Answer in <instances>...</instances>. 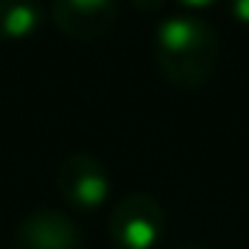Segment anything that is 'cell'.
Wrapping results in <instances>:
<instances>
[{
    "instance_id": "cell-2",
    "label": "cell",
    "mask_w": 249,
    "mask_h": 249,
    "mask_svg": "<svg viewBox=\"0 0 249 249\" xmlns=\"http://www.w3.org/2000/svg\"><path fill=\"white\" fill-rule=\"evenodd\" d=\"M165 212L148 191H130L110 212V238L119 249H151L162 235Z\"/></svg>"
},
{
    "instance_id": "cell-9",
    "label": "cell",
    "mask_w": 249,
    "mask_h": 249,
    "mask_svg": "<svg viewBox=\"0 0 249 249\" xmlns=\"http://www.w3.org/2000/svg\"><path fill=\"white\" fill-rule=\"evenodd\" d=\"M183 6H188V9H206V6H212L214 0H180Z\"/></svg>"
},
{
    "instance_id": "cell-7",
    "label": "cell",
    "mask_w": 249,
    "mask_h": 249,
    "mask_svg": "<svg viewBox=\"0 0 249 249\" xmlns=\"http://www.w3.org/2000/svg\"><path fill=\"white\" fill-rule=\"evenodd\" d=\"M229 6H232V15L244 26H249V0H229Z\"/></svg>"
},
{
    "instance_id": "cell-3",
    "label": "cell",
    "mask_w": 249,
    "mask_h": 249,
    "mask_svg": "<svg viewBox=\"0 0 249 249\" xmlns=\"http://www.w3.org/2000/svg\"><path fill=\"white\" fill-rule=\"evenodd\" d=\"M58 191L61 197L75 206V209H96L107 200L110 194V177H107V168L90 157V154H70L58 165Z\"/></svg>"
},
{
    "instance_id": "cell-5",
    "label": "cell",
    "mask_w": 249,
    "mask_h": 249,
    "mask_svg": "<svg viewBox=\"0 0 249 249\" xmlns=\"http://www.w3.org/2000/svg\"><path fill=\"white\" fill-rule=\"evenodd\" d=\"M12 249H81V232L61 212L38 209L18 223Z\"/></svg>"
},
{
    "instance_id": "cell-1",
    "label": "cell",
    "mask_w": 249,
    "mask_h": 249,
    "mask_svg": "<svg viewBox=\"0 0 249 249\" xmlns=\"http://www.w3.org/2000/svg\"><path fill=\"white\" fill-rule=\"evenodd\" d=\"M154 55L168 84L200 87L220 64V41L212 23L194 15H174L157 26Z\"/></svg>"
},
{
    "instance_id": "cell-4",
    "label": "cell",
    "mask_w": 249,
    "mask_h": 249,
    "mask_svg": "<svg viewBox=\"0 0 249 249\" xmlns=\"http://www.w3.org/2000/svg\"><path fill=\"white\" fill-rule=\"evenodd\" d=\"M116 0H53V20L72 41L105 38L116 26Z\"/></svg>"
},
{
    "instance_id": "cell-10",
    "label": "cell",
    "mask_w": 249,
    "mask_h": 249,
    "mask_svg": "<svg viewBox=\"0 0 249 249\" xmlns=\"http://www.w3.org/2000/svg\"><path fill=\"white\" fill-rule=\"evenodd\" d=\"M188 249H203V247H188Z\"/></svg>"
},
{
    "instance_id": "cell-8",
    "label": "cell",
    "mask_w": 249,
    "mask_h": 249,
    "mask_svg": "<svg viewBox=\"0 0 249 249\" xmlns=\"http://www.w3.org/2000/svg\"><path fill=\"white\" fill-rule=\"evenodd\" d=\"M168 0H133V6L136 9H142V12H157V9H162Z\"/></svg>"
},
{
    "instance_id": "cell-6",
    "label": "cell",
    "mask_w": 249,
    "mask_h": 249,
    "mask_svg": "<svg viewBox=\"0 0 249 249\" xmlns=\"http://www.w3.org/2000/svg\"><path fill=\"white\" fill-rule=\"evenodd\" d=\"M44 20L38 0H0V38H29Z\"/></svg>"
}]
</instances>
